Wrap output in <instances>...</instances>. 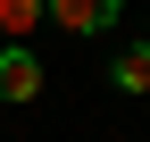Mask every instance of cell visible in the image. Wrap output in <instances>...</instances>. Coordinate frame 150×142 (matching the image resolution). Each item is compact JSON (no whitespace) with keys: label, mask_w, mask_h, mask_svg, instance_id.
Here are the masks:
<instances>
[{"label":"cell","mask_w":150,"mask_h":142,"mask_svg":"<svg viewBox=\"0 0 150 142\" xmlns=\"http://www.w3.org/2000/svg\"><path fill=\"white\" fill-rule=\"evenodd\" d=\"M108 84H117V92H150V42L117 50V67H108Z\"/></svg>","instance_id":"obj_3"},{"label":"cell","mask_w":150,"mask_h":142,"mask_svg":"<svg viewBox=\"0 0 150 142\" xmlns=\"http://www.w3.org/2000/svg\"><path fill=\"white\" fill-rule=\"evenodd\" d=\"M42 9H50V25H59L67 42H92V33H108V25H117V9H125V0H42Z\"/></svg>","instance_id":"obj_1"},{"label":"cell","mask_w":150,"mask_h":142,"mask_svg":"<svg viewBox=\"0 0 150 142\" xmlns=\"http://www.w3.org/2000/svg\"><path fill=\"white\" fill-rule=\"evenodd\" d=\"M0 100H42V59H33L25 42H0Z\"/></svg>","instance_id":"obj_2"},{"label":"cell","mask_w":150,"mask_h":142,"mask_svg":"<svg viewBox=\"0 0 150 142\" xmlns=\"http://www.w3.org/2000/svg\"><path fill=\"white\" fill-rule=\"evenodd\" d=\"M42 17H50L42 0H0V42H25V33L42 25Z\"/></svg>","instance_id":"obj_4"}]
</instances>
